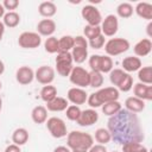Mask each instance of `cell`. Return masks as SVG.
<instances>
[{
    "instance_id": "obj_33",
    "label": "cell",
    "mask_w": 152,
    "mask_h": 152,
    "mask_svg": "<svg viewBox=\"0 0 152 152\" xmlns=\"http://www.w3.org/2000/svg\"><path fill=\"white\" fill-rule=\"evenodd\" d=\"M122 152H148V150L141 142L131 141L122 145Z\"/></svg>"
},
{
    "instance_id": "obj_40",
    "label": "cell",
    "mask_w": 152,
    "mask_h": 152,
    "mask_svg": "<svg viewBox=\"0 0 152 152\" xmlns=\"http://www.w3.org/2000/svg\"><path fill=\"white\" fill-rule=\"evenodd\" d=\"M81 114V108L80 106H75V104H70L68 106V108L65 109V115L70 121H76L78 119Z\"/></svg>"
},
{
    "instance_id": "obj_9",
    "label": "cell",
    "mask_w": 152,
    "mask_h": 152,
    "mask_svg": "<svg viewBox=\"0 0 152 152\" xmlns=\"http://www.w3.org/2000/svg\"><path fill=\"white\" fill-rule=\"evenodd\" d=\"M82 18L87 21V25L90 26H100L102 23V15L100 11L94 6V5H86L82 7L81 11Z\"/></svg>"
},
{
    "instance_id": "obj_38",
    "label": "cell",
    "mask_w": 152,
    "mask_h": 152,
    "mask_svg": "<svg viewBox=\"0 0 152 152\" xmlns=\"http://www.w3.org/2000/svg\"><path fill=\"white\" fill-rule=\"evenodd\" d=\"M44 49L49 53H58V39L53 36L48 37L44 42Z\"/></svg>"
},
{
    "instance_id": "obj_35",
    "label": "cell",
    "mask_w": 152,
    "mask_h": 152,
    "mask_svg": "<svg viewBox=\"0 0 152 152\" xmlns=\"http://www.w3.org/2000/svg\"><path fill=\"white\" fill-rule=\"evenodd\" d=\"M125 71L122 70V69H119V68H113L112 70H110V72H109V81H110V83L113 84V87H118V84L121 82V80L124 78V76H125Z\"/></svg>"
},
{
    "instance_id": "obj_34",
    "label": "cell",
    "mask_w": 152,
    "mask_h": 152,
    "mask_svg": "<svg viewBox=\"0 0 152 152\" xmlns=\"http://www.w3.org/2000/svg\"><path fill=\"white\" fill-rule=\"evenodd\" d=\"M103 74L99 71H90L89 72V87L91 88H101L103 84Z\"/></svg>"
},
{
    "instance_id": "obj_30",
    "label": "cell",
    "mask_w": 152,
    "mask_h": 152,
    "mask_svg": "<svg viewBox=\"0 0 152 152\" xmlns=\"http://www.w3.org/2000/svg\"><path fill=\"white\" fill-rule=\"evenodd\" d=\"M101 108H102V113L107 116H113L114 114H116L119 110L122 109L121 103L119 101H112V102L103 103L101 106Z\"/></svg>"
},
{
    "instance_id": "obj_51",
    "label": "cell",
    "mask_w": 152,
    "mask_h": 152,
    "mask_svg": "<svg viewBox=\"0 0 152 152\" xmlns=\"http://www.w3.org/2000/svg\"><path fill=\"white\" fill-rule=\"evenodd\" d=\"M4 15H5V8H4L2 4L0 2V18H2Z\"/></svg>"
},
{
    "instance_id": "obj_45",
    "label": "cell",
    "mask_w": 152,
    "mask_h": 152,
    "mask_svg": "<svg viewBox=\"0 0 152 152\" xmlns=\"http://www.w3.org/2000/svg\"><path fill=\"white\" fill-rule=\"evenodd\" d=\"M88 152H107V148H106V145L93 144V146L88 150Z\"/></svg>"
},
{
    "instance_id": "obj_7",
    "label": "cell",
    "mask_w": 152,
    "mask_h": 152,
    "mask_svg": "<svg viewBox=\"0 0 152 152\" xmlns=\"http://www.w3.org/2000/svg\"><path fill=\"white\" fill-rule=\"evenodd\" d=\"M18 44L23 49H37L42 44V37L37 32L25 31L19 34Z\"/></svg>"
},
{
    "instance_id": "obj_27",
    "label": "cell",
    "mask_w": 152,
    "mask_h": 152,
    "mask_svg": "<svg viewBox=\"0 0 152 152\" xmlns=\"http://www.w3.org/2000/svg\"><path fill=\"white\" fill-rule=\"evenodd\" d=\"M74 48V37L70 34L62 36L58 39V52H70Z\"/></svg>"
},
{
    "instance_id": "obj_3",
    "label": "cell",
    "mask_w": 152,
    "mask_h": 152,
    "mask_svg": "<svg viewBox=\"0 0 152 152\" xmlns=\"http://www.w3.org/2000/svg\"><path fill=\"white\" fill-rule=\"evenodd\" d=\"M70 53L75 63H83L88 58V40L83 36L74 37V48L71 49Z\"/></svg>"
},
{
    "instance_id": "obj_8",
    "label": "cell",
    "mask_w": 152,
    "mask_h": 152,
    "mask_svg": "<svg viewBox=\"0 0 152 152\" xmlns=\"http://www.w3.org/2000/svg\"><path fill=\"white\" fill-rule=\"evenodd\" d=\"M69 80L75 87L87 88L89 87V71L82 66H74L69 75Z\"/></svg>"
},
{
    "instance_id": "obj_32",
    "label": "cell",
    "mask_w": 152,
    "mask_h": 152,
    "mask_svg": "<svg viewBox=\"0 0 152 152\" xmlns=\"http://www.w3.org/2000/svg\"><path fill=\"white\" fill-rule=\"evenodd\" d=\"M93 138H95V140H96L99 144H101V145H106V144H108V142L112 140V137H110L109 131H108L107 128H104V127L97 128V129L95 131V135H94Z\"/></svg>"
},
{
    "instance_id": "obj_18",
    "label": "cell",
    "mask_w": 152,
    "mask_h": 152,
    "mask_svg": "<svg viewBox=\"0 0 152 152\" xmlns=\"http://www.w3.org/2000/svg\"><path fill=\"white\" fill-rule=\"evenodd\" d=\"M121 65H122V70L125 72L129 74V72L138 71L141 68L142 63H141V59L137 56H127L122 59Z\"/></svg>"
},
{
    "instance_id": "obj_23",
    "label": "cell",
    "mask_w": 152,
    "mask_h": 152,
    "mask_svg": "<svg viewBox=\"0 0 152 152\" xmlns=\"http://www.w3.org/2000/svg\"><path fill=\"white\" fill-rule=\"evenodd\" d=\"M134 12L137 13L138 17L146 19L148 21H151L152 19V5L148 2H138L137 6L134 7Z\"/></svg>"
},
{
    "instance_id": "obj_2",
    "label": "cell",
    "mask_w": 152,
    "mask_h": 152,
    "mask_svg": "<svg viewBox=\"0 0 152 152\" xmlns=\"http://www.w3.org/2000/svg\"><path fill=\"white\" fill-rule=\"evenodd\" d=\"M93 144L94 138L89 133L82 131H72L68 133L66 146L70 148L71 152H88Z\"/></svg>"
},
{
    "instance_id": "obj_16",
    "label": "cell",
    "mask_w": 152,
    "mask_h": 152,
    "mask_svg": "<svg viewBox=\"0 0 152 152\" xmlns=\"http://www.w3.org/2000/svg\"><path fill=\"white\" fill-rule=\"evenodd\" d=\"M56 31V23L52 19H42L37 24V33L42 37H51Z\"/></svg>"
},
{
    "instance_id": "obj_44",
    "label": "cell",
    "mask_w": 152,
    "mask_h": 152,
    "mask_svg": "<svg viewBox=\"0 0 152 152\" xmlns=\"http://www.w3.org/2000/svg\"><path fill=\"white\" fill-rule=\"evenodd\" d=\"M1 4H2L5 11L8 10V12L14 11V10L19 6V1H18V0H4Z\"/></svg>"
},
{
    "instance_id": "obj_5",
    "label": "cell",
    "mask_w": 152,
    "mask_h": 152,
    "mask_svg": "<svg viewBox=\"0 0 152 152\" xmlns=\"http://www.w3.org/2000/svg\"><path fill=\"white\" fill-rule=\"evenodd\" d=\"M46 128L50 132V134L56 138V139H61L63 137L68 135V128H66V124L64 122L63 119L58 118V116H51L46 120Z\"/></svg>"
},
{
    "instance_id": "obj_15",
    "label": "cell",
    "mask_w": 152,
    "mask_h": 152,
    "mask_svg": "<svg viewBox=\"0 0 152 152\" xmlns=\"http://www.w3.org/2000/svg\"><path fill=\"white\" fill-rule=\"evenodd\" d=\"M15 80L21 86H27L34 80V71L27 65H23L15 71Z\"/></svg>"
},
{
    "instance_id": "obj_42",
    "label": "cell",
    "mask_w": 152,
    "mask_h": 152,
    "mask_svg": "<svg viewBox=\"0 0 152 152\" xmlns=\"http://www.w3.org/2000/svg\"><path fill=\"white\" fill-rule=\"evenodd\" d=\"M100 59H101V55H93L89 57V66L91 69V71H99L100 72Z\"/></svg>"
},
{
    "instance_id": "obj_41",
    "label": "cell",
    "mask_w": 152,
    "mask_h": 152,
    "mask_svg": "<svg viewBox=\"0 0 152 152\" xmlns=\"http://www.w3.org/2000/svg\"><path fill=\"white\" fill-rule=\"evenodd\" d=\"M104 43H106V38H104V36H103V34H100V36H97L96 38L88 40V46H90L91 49H96V50H99V49L103 48Z\"/></svg>"
},
{
    "instance_id": "obj_29",
    "label": "cell",
    "mask_w": 152,
    "mask_h": 152,
    "mask_svg": "<svg viewBox=\"0 0 152 152\" xmlns=\"http://www.w3.org/2000/svg\"><path fill=\"white\" fill-rule=\"evenodd\" d=\"M56 96H57V88L55 86L48 84V86H44L40 90V99L46 103L53 100Z\"/></svg>"
},
{
    "instance_id": "obj_22",
    "label": "cell",
    "mask_w": 152,
    "mask_h": 152,
    "mask_svg": "<svg viewBox=\"0 0 152 152\" xmlns=\"http://www.w3.org/2000/svg\"><path fill=\"white\" fill-rule=\"evenodd\" d=\"M38 12H39V14L42 17H44L46 19H50L51 17H53L56 14L57 6L52 1H43L38 6Z\"/></svg>"
},
{
    "instance_id": "obj_37",
    "label": "cell",
    "mask_w": 152,
    "mask_h": 152,
    "mask_svg": "<svg viewBox=\"0 0 152 152\" xmlns=\"http://www.w3.org/2000/svg\"><path fill=\"white\" fill-rule=\"evenodd\" d=\"M83 34H84L83 37H84L86 39H88V40L94 39V38H96L97 36L102 34V32H101V27H100V26H90V25H86L84 28H83Z\"/></svg>"
},
{
    "instance_id": "obj_49",
    "label": "cell",
    "mask_w": 152,
    "mask_h": 152,
    "mask_svg": "<svg viewBox=\"0 0 152 152\" xmlns=\"http://www.w3.org/2000/svg\"><path fill=\"white\" fill-rule=\"evenodd\" d=\"M4 33H5V25L2 24V21H0V42L4 37Z\"/></svg>"
},
{
    "instance_id": "obj_6",
    "label": "cell",
    "mask_w": 152,
    "mask_h": 152,
    "mask_svg": "<svg viewBox=\"0 0 152 152\" xmlns=\"http://www.w3.org/2000/svg\"><path fill=\"white\" fill-rule=\"evenodd\" d=\"M56 70L57 74L63 77H69L71 70H72V57L70 52H58L56 57Z\"/></svg>"
},
{
    "instance_id": "obj_28",
    "label": "cell",
    "mask_w": 152,
    "mask_h": 152,
    "mask_svg": "<svg viewBox=\"0 0 152 152\" xmlns=\"http://www.w3.org/2000/svg\"><path fill=\"white\" fill-rule=\"evenodd\" d=\"M138 78L140 83L144 84H152V66L147 65V66H141L138 70Z\"/></svg>"
},
{
    "instance_id": "obj_31",
    "label": "cell",
    "mask_w": 152,
    "mask_h": 152,
    "mask_svg": "<svg viewBox=\"0 0 152 152\" xmlns=\"http://www.w3.org/2000/svg\"><path fill=\"white\" fill-rule=\"evenodd\" d=\"M133 12H134V8L129 2H121L116 7V14L122 19L131 18L133 15Z\"/></svg>"
},
{
    "instance_id": "obj_48",
    "label": "cell",
    "mask_w": 152,
    "mask_h": 152,
    "mask_svg": "<svg viewBox=\"0 0 152 152\" xmlns=\"http://www.w3.org/2000/svg\"><path fill=\"white\" fill-rule=\"evenodd\" d=\"M146 32H147V36H148V39L152 37V21H150L146 26Z\"/></svg>"
},
{
    "instance_id": "obj_53",
    "label": "cell",
    "mask_w": 152,
    "mask_h": 152,
    "mask_svg": "<svg viewBox=\"0 0 152 152\" xmlns=\"http://www.w3.org/2000/svg\"><path fill=\"white\" fill-rule=\"evenodd\" d=\"M1 88H2V83H1V81H0V90H1Z\"/></svg>"
},
{
    "instance_id": "obj_26",
    "label": "cell",
    "mask_w": 152,
    "mask_h": 152,
    "mask_svg": "<svg viewBox=\"0 0 152 152\" xmlns=\"http://www.w3.org/2000/svg\"><path fill=\"white\" fill-rule=\"evenodd\" d=\"M19 23H20V15L15 11L7 12L2 17V24L5 25V27L13 28V27H17L19 25Z\"/></svg>"
},
{
    "instance_id": "obj_1",
    "label": "cell",
    "mask_w": 152,
    "mask_h": 152,
    "mask_svg": "<svg viewBox=\"0 0 152 152\" xmlns=\"http://www.w3.org/2000/svg\"><path fill=\"white\" fill-rule=\"evenodd\" d=\"M107 129L110 133L112 140L121 145L131 141L141 142L145 138L138 115L127 109H121L113 116H109Z\"/></svg>"
},
{
    "instance_id": "obj_21",
    "label": "cell",
    "mask_w": 152,
    "mask_h": 152,
    "mask_svg": "<svg viewBox=\"0 0 152 152\" xmlns=\"http://www.w3.org/2000/svg\"><path fill=\"white\" fill-rule=\"evenodd\" d=\"M69 106V102L64 97H61V96H56L53 100H51L50 102L46 103V109L50 110V112H63L68 108Z\"/></svg>"
},
{
    "instance_id": "obj_10",
    "label": "cell",
    "mask_w": 152,
    "mask_h": 152,
    "mask_svg": "<svg viewBox=\"0 0 152 152\" xmlns=\"http://www.w3.org/2000/svg\"><path fill=\"white\" fill-rule=\"evenodd\" d=\"M101 32L106 37H113L116 34L119 30V20L118 17L114 14H108L101 23Z\"/></svg>"
},
{
    "instance_id": "obj_4",
    "label": "cell",
    "mask_w": 152,
    "mask_h": 152,
    "mask_svg": "<svg viewBox=\"0 0 152 152\" xmlns=\"http://www.w3.org/2000/svg\"><path fill=\"white\" fill-rule=\"evenodd\" d=\"M131 44L126 38H110L104 43V51L107 56L115 57L124 52H126L129 49Z\"/></svg>"
},
{
    "instance_id": "obj_13",
    "label": "cell",
    "mask_w": 152,
    "mask_h": 152,
    "mask_svg": "<svg viewBox=\"0 0 152 152\" xmlns=\"http://www.w3.org/2000/svg\"><path fill=\"white\" fill-rule=\"evenodd\" d=\"M88 99V94L83 88H78V87H72L68 90L66 93V100L68 102H71L75 106H80L87 102Z\"/></svg>"
},
{
    "instance_id": "obj_54",
    "label": "cell",
    "mask_w": 152,
    "mask_h": 152,
    "mask_svg": "<svg viewBox=\"0 0 152 152\" xmlns=\"http://www.w3.org/2000/svg\"><path fill=\"white\" fill-rule=\"evenodd\" d=\"M113 152H118V151H113Z\"/></svg>"
},
{
    "instance_id": "obj_52",
    "label": "cell",
    "mask_w": 152,
    "mask_h": 152,
    "mask_svg": "<svg viewBox=\"0 0 152 152\" xmlns=\"http://www.w3.org/2000/svg\"><path fill=\"white\" fill-rule=\"evenodd\" d=\"M1 109H2V99L0 97V112H1Z\"/></svg>"
},
{
    "instance_id": "obj_25",
    "label": "cell",
    "mask_w": 152,
    "mask_h": 152,
    "mask_svg": "<svg viewBox=\"0 0 152 152\" xmlns=\"http://www.w3.org/2000/svg\"><path fill=\"white\" fill-rule=\"evenodd\" d=\"M28 140V131L24 127H19L17 129L13 131L12 133V141L13 144L18 145V146H21V145H25Z\"/></svg>"
},
{
    "instance_id": "obj_14",
    "label": "cell",
    "mask_w": 152,
    "mask_h": 152,
    "mask_svg": "<svg viewBox=\"0 0 152 152\" xmlns=\"http://www.w3.org/2000/svg\"><path fill=\"white\" fill-rule=\"evenodd\" d=\"M97 120H99V113L95 109L89 108V109L81 110V114L76 120V124L80 125L81 127H89L96 124Z\"/></svg>"
},
{
    "instance_id": "obj_43",
    "label": "cell",
    "mask_w": 152,
    "mask_h": 152,
    "mask_svg": "<svg viewBox=\"0 0 152 152\" xmlns=\"http://www.w3.org/2000/svg\"><path fill=\"white\" fill-rule=\"evenodd\" d=\"M87 102H88V104L90 106V108H93V109H96V108H99V107L102 106L101 102L99 101L97 96H96V93L89 94V95H88V99H87Z\"/></svg>"
},
{
    "instance_id": "obj_12",
    "label": "cell",
    "mask_w": 152,
    "mask_h": 152,
    "mask_svg": "<svg viewBox=\"0 0 152 152\" xmlns=\"http://www.w3.org/2000/svg\"><path fill=\"white\" fill-rule=\"evenodd\" d=\"M95 93H96V96H97L99 101L101 102V104L107 103V102H112V101H118L119 96H120V91L115 87L100 88Z\"/></svg>"
},
{
    "instance_id": "obj_24",
    "label": "cell",
    "mask_w": 152,
    "mask_h": 152,
    "mask_svg": "<svg viewBox=\"0 0 152 152\" xmlns=\"http://www.w3.org/2000/svg\"><path fill=\"white\" fill-rule=\"evenodd\" d=\"M31 119L34 124L40 125L48 120V109L44 106H36L31 112Z\"/></svg>"
},
{
    "instance_id": "obj_20",
    "label": "cell",
    "mask_w": 152,
    "mask_h": 152,
    "mask_svg": "<svg viewBox=\"0 0 152 152\" xmlns=\"http://www.w3.org/2000/svg\"><path fill=\"white\" fill-rule=\"evenodd\" d=\"M125 109H127L131 113H140L145 109V101L135 97V96H129L125 101Z\"/></svg>"
},
{
    "instance_id": "obj_50",
    "label": "cell",
    "mask_w": 152,
    "mask_h": 152,
    "mask_svg": "<svg viewBox=\"0 0 152 152\" xmlns=\"http://www.w3.org/2000/svg\"><path fill=\"white\" fill-rule=\"evenodd\" d=\"M4 71H5V64H4V62L0 59V75H2Z\"/></svg>"
},
{
    "instance_id": "obj_11",
    "label": "cell",
    "mask_w": 152,
    "mask_h": 152,
    "mask_svg": "<svg viewBox=\"0 0 152 152\" xmlns=\"http://www.w3.org/2000/svg\"><path fill=\"white\" fill-rule=\"evenodd\" d=\"M34 78L40 84H51L55 80V69L49 65H42L34 71Z\"/></svg>"
},
{
    "instance_id": "obj_46",
    "label": "cell",
    "mask_w": 152,
    "mask_h": 152,
    "mask_svg": "<svg viewBox=\"0 0 152 152\" xmlns=\"http://www.w3.org/2000/svg\"><path fill=\"white\" fill-rule=\"evenodd\" d=\"M4 152H21V150H20V146H18L15 144H11V145L6 146Z\"/></svg>"
},
{
    "instance_id": "obj_17",
    "label": "cell",
    "mask_w": 152,
    "mask_h": 152,
    "mask_svg": "<svg viewBox=\"0 0 152 152\" xmlns=\"http://www.w3.org/2000/svg\"><path fill=\"white\" fill-rule=\"evenodd\" d=\"M134 96L142 100V101H151L152 100V86L144 84V83H135L133 86Z\"/></svg>"
},
{
    "instance_id": "obj_19",
    "label": "cell",
    "mask_w": 152,
    "mask_h": 152,
    "mask_svg": "<svg viewBox=\"0 0 152 152\" xmlns=\"http://www.w3.org/2000/svg\"><path fill=\"white\" fill-rule=\"evenodd\" d=\"M152 50V42L148 38L140 39L133 48V51L137 57H145L147 56Z\"/></svg>"
},
{
    "instance_id": "obj_36",
    "label": "cell",
    "mask_w": 152,
    "mask_h": 152,
    "mask_svg": "<svg viewBox=\"0 0 152 152\" xmlns=\"http://www.w3.org/2000/svg\"><path fill=\"white\" fill-rule=\"evenodd\" d=\"M132 88H133V77H132L129 74L126 72L125 76H124V78L121 80V82L118 84L116 89H118L119 91L127 93V91H129Z\"/></svg>"
},
{
    "instance_id": "obj_39",
    "label": "cell",
    "mask_w": 152,
    "mask_h": 152,
    "mask_svg": "<svg viewBox=\"0 0 152 152\" xmlns=\"http://www.w3.org/2000/svg\"><path fill=\"white\" fill-rule=\"evenodd\" d=\"M113 69V59L112 57L107 56V55H101V59H100V72L101 74H107L110 72V70Z\"/></svg>"
},
{
    "instance_id": "obj_47",
    "label": "cell",
    "mask_w": 152,
    "mask_h": 152,
    "mask_svg": "<svg viewBox=\"0 0 152 152\" xmlns=\"http://www.w3.org/2000/svg\"><path fill=\"white\" fill-rule=\"evenodd\" d=\"M53 152H71V151H70V148L68 146H57L53 150Z\"/></svg>"
}]
</instances>
